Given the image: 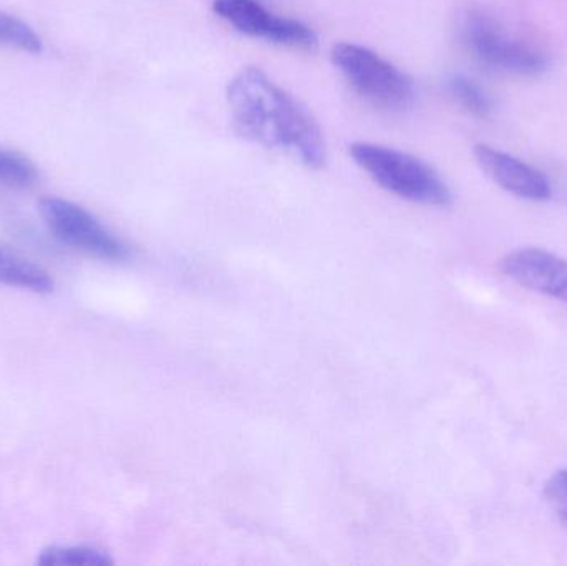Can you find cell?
Listing matches in <instances>:
<instances>
[{
  "label": "cell",
  "instance_id": "cell-1",
  "mask_svg": "<svg viewBox=\"0 0 567 566\" xmlns=\"http://www.w3.org/2000/svg\"><path fill=\"white\" fill-rule=\"evenodd\" d=\"M226 96L243 136L266 148L279 150L309 168H320L326 163V140L312 113L261 69L239 70L229 82Z\"/></svg>",
  "mask_w": 567,
  "mask_h": 566
},
{
  "label": "cell",
  "instance_id": "cell-2",
  "mask_svg": "<svg viewBox=\"0 0 567 566\" xmlns=\"http://www.w3.org/2000/svg\"><path fill=\"white\" fill-rule=\"evenodd\" d=\"M353 162L369 173L370 178L399 198L426 206L452 203L442 176L423 159L377 143L357 142L350 145Z\"/></svg>",
  "mask_w": 567,
  "mask_h": 566
},
{
  "label": "cell",
  "instance_id": "cell-3",
  "mask_svg": "<svg viewBox=\"0 0 567 566\" xmlns=\"http://www.w3.org/2000/svg\"><path fill=\"white\" fill-rule=\"evenodd\" d=\"M333 65L367 102L386 112H402L415 99L413 80L399 66L359 43L340 42L332 47Z\"/></svg>",
  "mask_w": 567,
  "mask_h": 566
},
{
  "label": "cell",
  "instance_id": "cell-4",
  "mask_svg": "<svg viewBox=\"0 0 567 566\" xmlns=\"http://www.w3.org/2000/svg\"><path fill=\"white\" fill-rule=\"evenodd\" d=\"M463 39L470 52L489 69L532 76L548 66V56L542 50L516 39L486 13H468L463 22Z\"/></svg>",
  "mask_w": 567,
  "mask_h": 566
},
{
  "label": "cell",
  "instance_id": "cell-5",
  "mask_svg": "<svg viewBox=\"0 0 567 566\" xmlns=\"http://www.w3.org/2000/svg\"><path fill=\"white\" fill-rule=\"evenodd\" d=\"M39 209L50 231L65 245L103 261L128 258V246L82 206L49 196L40 199Z\"/></svg>",
  "mask_w": 567,
  "mask_h": 566
},
{
  "label": "cell",
  "instance_id": "cell-6",
  "mask_svg": "<svg viewBox=\"0 0 567 566\" xmlns=\"http://www.w3.org/2000/svg\"><path fill=\"white\" fill-rule=\"evenodd\" d=\"M213 9L245 35L290 49L313 50L319 45L309 25L271 12L258 0H215Z\"/></svg>",
  "mask_w": 567,
  "mask_h": 566
},
{
  "label": "cell",
  "instance_id": "cell-7",
  "mask_svg": "<svg viewBox=\"0 0 567 566\" xmlns=\"http://www.w3.org/2000/svg\"><path fill=\"white\" fill-rule=\"evenodd\" d=\"M503 275L518 285L567 302V261L538 248L509 253L499 263Z\"/></svg>",
  "mask_w": 567,
  "mask_h": 566
},
{
  "label": "cell",
  "instance_id": "cell-8",
  "mask_svg": "<svg viewBox=\"0 0 567 566\" xmlns=\"http://www.w3.org/2000/svg\"><path fill=\"white\" fill-rule=\"evenodd\" d=\"M475 158L480 168L506 192L532 202L551 198V183L528 163L488 145H476Z\"/></svg>",
  "mask_w": 567,
  "mask_h": 566
},
{
  "label": "cell",
  "instance_id": "cell-9",
  "mask_svg": "<svg viewBox=\"0 0 567 566\" xmlns=\"http://www.w3.org/2000/svg\"><path fill=\"white\" fill-rule=\"evenodd\" d=\"M0 285L27 289L37 295L53 291V279L40 266L0 246Z\"/></svg>",
  "mask_w": 567,
  "mask_h": 566
},
{
  "label": "cell",
  "instance_id": "cell-10",
  "mask_svg": "<svg viewBox=\"0 0 567 566\" xmlns=\"http://www.w3.org/2000/svg\"><path fill=\"white\" fill-rule=\"evenodd\" d=\"M42 566H106L113 560L103 550L85 545L73 547H49L37 558Z\"/></svg>",
  "mask_w": 567,
  "mask_h": 566
},
{
  "label": "cell",
  "instance_id": "cell-11",
  "mask_svg": "<svg viewBox=\"0 0 567 566\" xmlns=\"http://www.w3.org/2000/svg\"><path fill=\"white\" fill-rule=\"evenodd\" d=\"M449 90L460 106L478 119H488L492 115L493 103L488 93L480 83L466 75H453L449 79Z\"/></svg>",
  "mask_w": 567,
  "mask_h": 566
},
{
  "label": "cell",
  "instance_id": "cell-12",
  "mask_svg": "<svg viewBox=\"0 0 567 566\" xmlns=\"http://www.w3.org/2000/svg\"><path fill=\"white\" fill-rule=\"evenodd\" d=\"M39 172L35 165L20 153L0 148V186L27 189L35 185Z\"/></svg>",
  "mask_w": 567,
  "mask_h": 566
},
{
  "label": "cell",
  "instance_id": "cell-13",
  "mask_svg": "<svg viewBox=\"0 0 567 566\" xmlns=\"http://www.w3.org/2000/svg\"><path fill=\"white\" fill-rule=\"evenodd\" d=\"M0 45L22 52L39 53L42 50V39L35 30L9 13L0 12Z\"/></svg>",
  "mask_w": 567,
  "mask_h": 566
},
{
  "label": "cell",
  "instance_id": "cell-14",
  "mask_svg": "<svg viewBox=\"0 0 567 566\" xmlns=\"http://www.w3.org/2000/svg\"><path fill=\"white\" fill-rule=\"evenodd\" d=\"M545 498L556 517L567 525V471H559L549 478L545 487Z\"/></svg>",
  "mask_w": 567,
  "mask_h": 566
}]
</instances>
